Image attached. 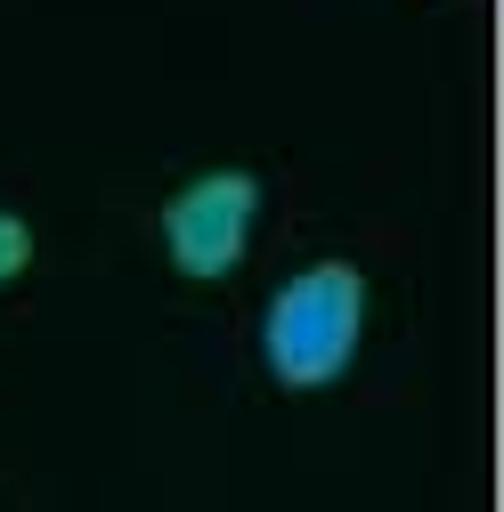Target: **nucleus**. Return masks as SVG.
<instances>
[{
	"instance_id": "obj_3",
	"label": "nucleus",
	"mask_w": 504,
	"mask_h": 512,
	"mask_svg": "<svg viewBox=\"0 0 504 512\" xmlns=\"http://www.w3.org/2000/svg\"><path fill=\"white\" fill-rule=\"evenodd\" d=\"M25 261H33V236H25V220H17V212H0V285H9Z\"/></svg>"
},
{
	"instance_id": "obj_1",
	"label": "nucleus",
	"mask_w": 504,
	"mask_h": 512,
	"mask_svg": "<svg viewBox=\"0 0 504 512\" xmlns=\"http://www.w3.org/2000/svg\"><path fill=\"white\" fill-rule=\"evenodd\" d=\"M358 317H366V285L358 269L342 261H318L301 269L277 301H269V326H261V350H269V374L293 382V391H318L334 382L358 350Z\"/></svg>"
},
{
	"instance_id": "obj_2",
	"label": "nucleus",
	"mask_w": 504,
	"mask_h": 512,
	"mask_svg": "<svg viewBox=\"0 0 504 512\" xmlns=\"http://www.w3.org/2000/svg\"><path fill=\"white\" fill-rule=\"evenodd\" d=\"M252 212H261V187L252 171H204L196 187H179L163 204V244L187 277H228L244 261V236H252Z\"/></svg>"
}]
</instances>
